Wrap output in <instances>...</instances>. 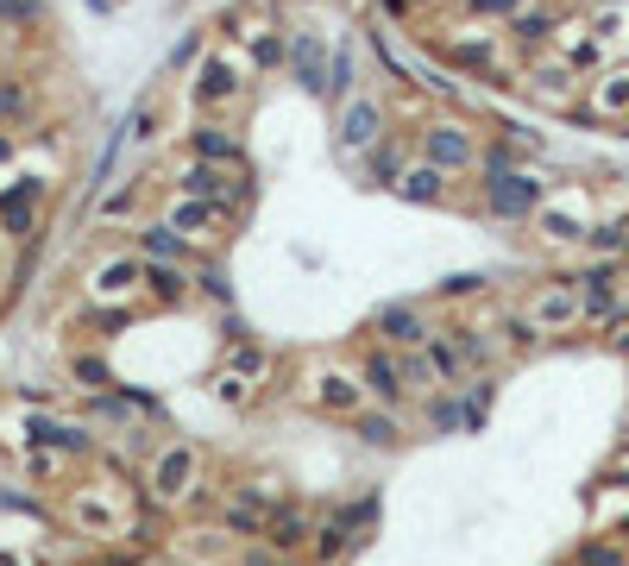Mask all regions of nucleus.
Masks as SVG:
<instances>
[{
	"label": "nucleus",
	"instance_id": "1",
	"mask_svg": "<svg viewBox=\"0 0 629 566\" xmlns=\"http://www.w3.org/2000/svg\"><path fill=\"white\" fill-rule=\"evenodd\" d=\"M114 479H82V485H63V529H75L82 541H126L132 516H139V491H126V465L107 460Z\"/></svg>",
	"mask_w": 629,
	"mask_h": 566
},
{
	"label": "nucleus",
	"instance_id": "2",
	"mask_svg": "<svg viewBox=\"0 0 629 566\" xmlns=\"http://www.w3.org/2000/svg\"><path fill=\"white\" fill-rule=\"evenodd\" d=\"M151 510H189L196 497H208V453H201L196 440H164V447H151L145 453V479H139Z\"/></svg>",
	"mask_w": 629,
	"mask_h": 566
},
{
	"label": "nucleus",
	"instance_id": "3",
	"mask_svg": "<svg viewBox=\"0 0 629 566\" xmlns=\"http://www.w3.org/2000/svg\"><path fill=\"white\" fill-rule=\"evenodd\" d=\"M82 303H89V315L101 328L132 321L145 309V296H139V252H101L89 264V278H82Z\"/></svg>",
	"mask_w": 629,
	"mask_h": 566
},
{
	"label": "nucleus",
	"instance_id": "4",
	"mask_svg": "<svg viewBox=\"0 0 629 566\" xmlns=\"http://www.w3.org/2000/svg\"><path fill=\"white\" fill-rule=\"evenodd\" d=\"M271 390H277V353L265 340H240L226 353V365L214 372V397H221L226 410H258Z\"/></svg>",
	"mask_w": 629,
	"mask_h": 566
},
{
	"label": "nucleus",
	"instance_id": "5",
	"mask_svg": "<svg viewBox=\"0 0 629 566\" xmlns=\"http://www.w3.org/2000/svg\"><path fill=\"white\" fill-rule=\"evenodd\" d=\"M377 535V510L365 497H352L340 510L315 516V535H308V566H347L365 541Z\"/></svg>",
	"mask_w": 629,
	"mask_h": 566
},
{
	"label": "nucleus",
	"instance_id": "6",
	"mask_svg": "<svg viewBox=\"0 0 629 566\" xmlns=\"http://www.w3.org/2000/svg\"><path fill=\"white\" fill-rule=\"evenodd\" d=\"M478 164H485V182H478V189H485V208H491L498 221H528L535 208L548 202V196H541V182L510 164V145H498V152L478 157Z\"/></svg>",
	"mask_w": 629,
	"mask_h": 566
},
{
	"label": "nucleus",
	"instance_id": "7",
	"mask_svg": "<svg viewBox=\"0 0 629 566\" xmlns=\"http://www.w3.org/2000/svg\"><path fill=\"white\" fill-rule=\"evenodd\" d=\"M171 233H183L196 252H221L226 239H233V208L221 202H201V196H171V208L158 214Z\"/></svg>",
	"mask_w": 629,
	"mask_h": 566
},
{
	"label": "nucleus",
	"instance_id": "8",
	"mask_svg": "<svg viewBox=\"0 0 629 566\" xmlns=\"http://www.w3.org/2000/svg\"><path fill=\"white\" fill-rule=\"evenodd\" d=\"M189 102H196V114H226V107L246 102V63L233 51H208L196 63V82H189Z\"/></svg>",
	"mask_w": 629,
	"mask_h": 566
},
{
	"label": "nucleus",
	"instance_id": "9",
	"mask_svg": "<svg viewBox=\"0 0 629 566\" xmlns=\"http://www.w3.org/2000/svg\"><path fill=\"white\" fill-rule=\"evenodd\" d=\"M176 196H201V202H221L240 214L252 202V170L246 164H201V157H189L176 170Z\"/></svg>",
	"mask_w": 629,
	"mask_h": 566
},
{
	"label": "nucleus",
	"instance_id": "10",
	"mask_svg": "<svg viewBox=\"0 0 629 566\" xmlns=\"http://www.w3.org/2000/svg\"><path fill=\"white\" fill-rule=\"evenodd\" d=\"M302 403H308L315 415H327V422H352L372 397H365V385H359V372H347V365H315L308 385H302Z\"/></svg>",
	"mask_w": 629,
	"mask_h": 566
},
{
	"label": "nucleus",
	"instance_id": "11",
	"mask_svg": "<svg viewBox=\"0 0 629 566\" xmlns=\"http://www.w3.org/2000/svg\"><path fill=\"white\" fill-rule=\"evenodd\" d=\"M277 504H283V497L271 491V479H252V485H240L233 497H226L214 522H221V535L240 547V541H258V535H265V522H271Z\"/></svg>",
	"mask_w": 629,
	"mask_h": 566
},
{
	"label": "nucleus",
	"instance_id": "12",
	"mask_svg": "<svg viewBox=\"0 0 629 566\" xmlns=\"http://www.w3.org/2000/svg\"><path fill=\"white\" fill-rule=\"evenodd\" d=\"M579 309H585V328H624L629 321V296H624V278L617 264H592L579 271Z\"/></svg>",
	"mask_w": 629,
	"mask_h": 566
},
{
	"label": "nucleus",
	"instance_id": "13",
	"mask_svg": "<svg viewBox=\"0 0 629 566\" xmlns=\"http://www.w3.org/2000/svg\"><path fill=\"white\" fill-rule=\"evenodd\" d=\"M528 321L541 328V340H554V334H573V328H585V309H579V283L573 278H554V283H541L535 296H528Z\"/></svg>",
	"mask_w": 629,
	"mask_h": 566
},
{
	"label": "nucleus",
	"instance_id": "14",
	"mask_svg": "<svg viewBox=\"0 0 629 566\" xmlns=\"http://www.w3.org/2000/svg\"><path fill=\"white\" fill-rule=\"evenodd\" d=\"M359 385H365V397H372L377 410H409L416 397H409V378H403V359L391 353V346H365V359H359Z\"/></svg>",
	"mask_w": 629,
	"mask_h": 566
},
{
	"label": "nucleus",
	"instance_id": "15",
	"mask_svg": "<svg viewBox=\"0 0 629 566\" xmlns=\"http://www.w3.org/2000/svg\"><path fill=\"white\" fill-rule=\"evenodd\" d=\"M416 145H422V164H441L447 177H459V170H473L478 164V139L459 127V120H428Z\"/></svg>",
	"mask_w": 629,
	"mask_h": 566
},
{
	"label": "nucleus",
	"instance_id": "16",
	"mask_svg": "<svg viewBox=\"0 0 629 566\" xmlns=\"http://www.w3.org/2000/svg\"><path fill=\"white\" fill-rule=\"evenodd\" d=\"M25 447H50V453H63V460H95L101 435L95 428H75V422H57V415H32V422H25Z\"/></svg>",
	"mask_w": 629,
	"mask_h": 566
},
{
	"label": "nucleus",
	"instance_id": "17",
	"mask_svg": "<svg viewBox=\"0 0 629 566\" xmlns=\"http://www.w3.org/2000/svg\"><path fill=\"white\" fill-rule=\"evenodd\" d=\"M38 208H45V182L38 177H20L0 189V233L7 239H20V246H32V233H38Z\"/></svg>",
	"mask_w": 629,
	"mask_h": 566
},
{
	"label": "nucleus",
	"instance_id": "18",
	"mask_svg": "<svg viewBox=\"0 0 629 566\" xmlns=\"http://www.w3.org/2000/svg\"><path fill=\"white\" fill-rule=\"evenodd\" d=\"M377 346H391V353H416L428 334H434V321H428V309H416V303H384L372 321Z\"/></svg>",
	"mask_w": 629,
	"mask_h": 566
},
{
	"label": "nucleus",
	"instance_id": "19",
	"mask_svg": "<svg viewBox=\"0 0 629 566\" xmlns=\"http://www.w3.org/2000/svg\"><path fill=\"white\" fill-rule=\"evenodd\" d=\"M139 296L151 309H189L196 283H189V264H158V258H139Z\"/></svg>",
	"mask_w": 629,
	"mask_h": 566
},
{
	"label": "nucleus",
	"instance_id": "20",
	"mask_svg": "<svg viewBox=\"0 0 629 566\" xmlns=\"http://www.w3.org/2000/svg\"><path fill=\"white\" fill-rule=\"evenodd\" d=\"M377 139H384V107L365 102V95H352V102H340V120H334V145L340 152H372Z\"/></svg>",
	"mask_w": 629,
	"mask_h": 566
},
{
	"label": "nucleus",
	"instance_id": "21",
	"mask_svg": "<svg viewBox=\"0 0 629 566\" xmlns=\"http://www.w3.org/2000/svg\"><path fill=\"white\" fill-rule=\"evenodd\" d=\"M283 38H290V57H283V63H290V76H296L308 95H327V63H334V51L322 45V32L290 26Z\"/></svg>",
	"mask_w": 629,
	"mask_h": 566
},
{
	"label": "nucleus",
	"instance_id": "22",
	"mask_svg": "<svg viewBox=\"0 0 629 566\" xmlns=\"http://www.w3.org/2000/svg\"><path fill=\"white\" fill-rule=\"evenodd\" d=\"M308 535H315V510H302L296 497H283L258 541H265V547H277V554H308Z\"/></svg>",
	"mask_w": 629,
	"mask_h": 566
},
{
	"label": "nucleus",
	"instance_id": "23",
	"mask_svg": "<svg viewBox=\"0 0 629 566\" xmlns=\"http://www.w3.org/2000/svg\"><path fill=\"white\" fill-rule=\"evenodd\" d=\"M132 252L139 258H158V264H189V271H196V246H189V239H183V233H171L164 227V221H151V227H132Z\"/></svg>",
	"mask_w": 629,
	"mask_h": 566
},
{
	"label": "nucleus",
	"instance_id": "24",
	"mask_svg": "<svg viewBox=\"0 0 629 566\" xmlns=\"http://www.w3.org/2000/svg\"><path fill=\"white\" fill-rule=\"evenodd\" d=\"M189 157H201V164H246V145L221 120H196L189 127Z\"/></svg>",
	"mask_w": 629,
	"mask_h": 566
},
{
	"label": "nucleus",
	"instance_id": "25",
	"mask_svg": "<svg viewBox=\"0 0 629 566\" xmlns=\"http://www.w3.org/2000/svg\"><path fill=\"white\" fill-rule=\"evenodd\" d=\"M347 428H352L359 440H365L372 453H397L403 435H409V428H403V410H377V403H365V410L352 415Z\"/></svg>",
	"mask_w": 629,
	"mask_h": 566
},
{
	"label": "nucleus",
	"instance_id": "26",
	"mask_svg": "<svg viewBox=\"0 0 629 566\" xmlns=\"http://www.w3.org/2000/svg\"><path fill=\"white\" fill-rule=\"evenodd\" d=\"M397 196L403 202H416V208H441L453 196V177L441 170V164H409L397 177Z\"/></svg>",
	"mask_w": 629,
	"mask_h": 566
},
{
	"label": "nucleus",
	"instance_id": "27",
	"mask_svg": "<svg viewBox=\"0 0 629 566\" xmlns=\"http://www.w3.org/2000/svg\"><path fill=\"white\" fill-rule=\"evenodd\" d=\"M447 334H453V346H459V359H466V372H491V365H498L503 340H498V334H485L478 321H453Z\"/></svg>",
	"mask_w": 629,
	"mask_h": 566
},
{
	"label": "nucleus",
	"instance_id": "28",
	"mask_svg": "<svg viewBox=\"0 0 629 566\" xmlns=\"http://www.w3.org/2000/svg\"><path fill=\"white\" fill-rule=\"evenodd\" d=\"M422 353H428V365H434V378H441V390H459L473 372H466V359H459V346H453V334L447 328H434V334L422 340Z\"/></svg>",
	"mask_w": 629,
	"mask_h": 566
},
{
	"label": "nucleus",
	"instance_id": "29",
	"mask_svg": "<svg viewBox=\"0 0 629 566\" xmlns=\"http://www.w3.org/2000/svg\"><path fill=\"white\" fill-rule=\"evenodd\" d=\"M441 57L459 63V70H473V76H491V70H498V38H466V32H459V38L441 45Z\"/></svg>",
	"mask_w": 629,
	"mask_h": 566
},
{
	"label": "nucleus",
	"instance_id": "30",
	"mask_svg": "<svg viewBox=\"0 0 629 566\" xmlns=\"http://www.w3.org/2000/svg\"><path fill=\"white\" fill-rule=\"evenodd\" d=\"M70 385L82 390V397H101V390H120L126 378L101 359V353H75V359H70Z\"/></svg>",
	"mask_w": 629,
	"mask_h": 566
},
{
	"label": "nucleus",
	"instance_id": "31",
	"mask_svg": "<svg viewBox=\"0 0 629 566\" xmlns=\"http://www.w3.org/2000/svg\"><path fill=\"white\" fill-rule=\"evenodd\" d=\"M139 196H145V182H139V177L114 182V189L95 202V221H101V227H126V221L139 214Z\"/></svg>",
	"mask_w": 629,
	"mask_h": 566
},
{
	"label": "nucleus",
	"instance_id": "32",
	"mask_svg": "<svg viewBox=\"0 0 629 566\" xmlns=\"http://www.w3.org/2000/svg\"><path fill=\"white\" fill-rule=\"evenodd\" d=\"M201 303H214V309H233V290H226V271H221V252H201L196 271H189Z\"/></svg>",
	"mask_w": 629,
	"mask_h": 566
},
{
	"label": "nucleus",
	"instance_id": "33",
	"mask_svg": "<svg viewBox=\"0 0 629 566\" xmlns=\"http://www.w3.org/2000/svg\"><path fill=\"white\" fill-rule=\"evenodd\" d=\"M592 114H598V120H624L629 114V70H610V76L592 82Z\"/></svg>",
	"mask_w": 629,
	"mask_h": 566
},
{
	"label": "nucleus",
	"instance_id": "34",
	"mask_svg": "<svg viewBox=\"0 0 629 566\" xmlns=\"http://www.w3.org/2000/svg\"><path fill=\"white\" fill-rule=\"evenodd\" d=\"M535 227H541V239H554V246H579V239L592 233L573 208H548V202L535 208Z\"/></svg>",
	"mask_w": 629,
	"mask_h": 566
},
{
	"label": "nucleus",
	"instance_id": "35",
	"mask_svg": "<svg viewBox=\"0 0 629 566\" xmlns=\"http://www.w3.org/2000/svg\"><path fill=\"white\" fill-rule=\"evenodd\" d=\"M422 422L434 428V435L466 428V403H459V390H434V397H422Z\"/></svg>",
	"mask_w": 629,
	"mask_h": 566
},
{
	"label": "nucleus",
	"instance_id": "36",
	"mask_svg": "<svg viewBox=\"0 0 629 566\" xmlns=\"http://www.w3.org/2000/svg\"><path fill=\"white\" fill-rule=\"evenodd\" d=\"M573 561L579 566H629V541H617V535H585L573 547Z\"/></svg>",
	"mask_w": 629,
	"mask_h": 566
},
{
	"label": "nucleus",
	"instance_id": "37",
	"mask_svg": "<svg viewBox=\"0 0 629 566\" xmlns=\"http://www.w3.org/2000/svg\"><path fill=\"white\" fill-rule=\"evenodd\" d=\"M528 89H535L541 102H573V70H567V63H535V70H528Z\"/></svg>",
	"mask_w": 629,
	"mask_h": 566
},
{
	"label": "nucleus",
	"instance_id": "38",
	"mask_svg": "<svg viewBox=\"0 0 629 566\" xmlns=\"http://www.w3.org/2000/svg\"><path fill=\"white\" fill-rule=\"evenodd\" d=\"M246 45H252V70H277L283 57H290V38L277 26H258V32H246Z\"/></svg>",
	"mask_w": 629,
	"mask_h": 566
},
{
	"label": "nucleus",
	"instance_id": "39",
	"mask_svg": "<svg viewBox=\"0 0 629 566\" xmlns=\"http://www.w3.org/2000/svg\"><path fill=\"white\" fill-rule=\"evenodd\" d=\"M233 566H308V554H277L265 541H240V547H233Z\"/></svg>",
	"mask_w": 629,
	"mask_h": 566
},
{
	"label": "nucleus",
	"instance_id": "40",
	"mask_svg": "<svg viewBox=\"0 0 629 566\" xmlns=\"http://www.w3.org/2000/svg\"><path fill=\"white\" fill-rule=\"evenodd\" d=\"M403 170H409V164H403V152L377 139V145H372V164H365V177H372V182H384V189H397V177H403Z\"/></svg>",
	"mask_w": 629,
	"mask_h": 566
},
{
	"label": "nucleus",
	"instance_id": "41",
	"mask_svg": "<svg viewBox=\"0 0 629 566\" xmlns=\"http://www.w3.org/2000/svg\"><path fill=\"white\" fill-rule=\"evenodd\" d=\"M503 346L528 353V346H541V328H535V321H528L523 309H510V315H503Z\"/></svg>",
	"mask_w": 629,
	"mask_h": 566
},
{
	"label": "nucleus",
	"instance_id": "42",
	"mask_svg": "<svg viewBox=\"0 0 629 566\" xmlns=\"http://www.w3.org/2000/svg\"><path fill=\"white\" fill-rule=\"evenodd\" d=\"M25 472H32V479H63L70 460H63V453H50V447H25Z\"/></svg>",
	"mask_w": 629,
	"mask_h": 566
},
{
	"label": "nucleus",
	"instance_id": "43",
	"mask_svg": "<svg viewBox=\"0 0 629 566\" xmlns=\"http://www.w3.org/2000/svg\"><path fill=\"white\" fill-rule=\"evenodd\" d=\"M327 102H352V57L334 51V63H327Z\"/></svg>",
	"mask_w": 629,
	"mask_h": 566
},
{
	"label": "nucleus",
	"instance_id": "44",
	"mask_svg": "<svg viewBox=\"0 0 629 566\" xmlns=\"http://www.w3.org/2000/svg\"><path fill=\"white\" fill-rule=\"evenodd\" d=\"M25 107H32V89L20 76H0V120H20Z\"/></svg>",
	"mask_w": 629,
	"mask_h": 566
},
{
	"label": "nucleus",
	"instance_id": "45",
	"mask_svg": "<svg viewBox=\"0 0 629 566\" xmlns=\"http://www.w3.org/2000/svg\"><path fill=\"white\" fill-rule=\"evenodd\" d=\"M478 290H485V278H478V271H459V278H447L434 296H441V303H473Z\"/></svg>",
	"mask_w": 629,
	"mask_h": 566
},
{
	"label": "nucleus",
	"instance_id": "46",
	"mask_svg": "<svg viewBox=\"0 0 629 566\" xmlns=\"http://www.w3.org/2000/svg\"><path fill=\"white\" fill-rule=\"evenodd\" d=\"M516 38H523V45H548V38H554V13H523V20H516Z\"/></svg>",
	"mask_w": 629,
	"mask_h": 566
},
{
	"label": "nucleus",
	"instance_id": "47",
	"mask_svg": "<svg viewBox=\"0 0 629 566\" xmlns=\"http://www.w3.org/2000/svg\"><path fill=\"white\" fill-rule=\"evenodd\" d=\"M45 13V0H0V26H32Z\"/></svg>",
	"mask_w": 629,
	"mask_h": 566
},
{
	"label": "nucleus",
	"instance_id": "48",
	"mask_svg": "<svg viewBox=\"0 0 629 566\" xmlns=\"http://www.w3.org/2000/svg\"><path fill=\"white\" fill-rule=\"evenodd\" d=\"M201 57H208V38H201V32H189V38L171 51V70H189V63H201Z\"/></svg>",
	"mask_w": 629,
	"mask_h": 566
},
{
	"label": "nucleus",
	"instance_id": "49",
	"mask_svg": "<svg viewBox=\"0 0 629 566\" xmlns=\"http://www.w3.org/2000/svg\"><path fill=\"white\" fill-rule=\"evenodd\" d=\"M473 13H516V0H466Z\"/></svg>",
	"mask_w": 629,
	"mask_h": 566
},
{
	"label": "nucleus",
	"instance_id": "50",
	"mask_svg": "<svg viewBox=\"0 0 629 566\" xmlns=\"http://www.w3.org/2000/svg\"><path fill=\"white\" fill-rule=\"evenodd\" d=\"M13 152H20V139H13V132H0V164H7Z\"/></svg>",
	"mask_w": 629,
	"mask_h": 566
},
{
	"label": "nucleus",
	"instance_id": "51",
	"mask_svg": "<svg viewBox=\"0 0 629 566\" xmlns=\"http://www.w3.org/2000/svg\"><path fill=\"white\" fill-rule=\"evenodd\" d=\"M610 465H629V435L617 440V460H610Z\"/></svg>",
	"mask_w": 629,
	"mask_h": 566
},
{
	"label": "nucleus",
	"instance_id": "52",
	"mask_svg": "<svg viewBox=\"0 0 629 566\" xmlns=\"http://www.w3.org/2000/svg\"><path fill=\"white\" fill-rule=\"evenodd\" d=\"M560 566H579V561H560Z\"/></svg>",
	"mask_w": 629,
	"mask_h": 566
}]
</instances>
